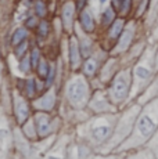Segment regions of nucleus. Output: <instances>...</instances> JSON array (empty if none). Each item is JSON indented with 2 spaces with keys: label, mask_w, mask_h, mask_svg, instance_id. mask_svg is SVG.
Here are the masks:
<instances>
[{
  "label": "nucleus",
  "mask_w": 158,
  "mask_h": 159,
  "mask_svg": "<svg viewBox=\"0 0 158 159\" xmlns=\"http://www.w3.org/2000/svg\"><path fill=\"white\" fill-rule=\"evenodd\" d=\"M86 4H87V0H77V6H75V10L81 13L82 10L86 8Z\"/></svg>",
  "instance_id": "obj_31"
},
{
  "label": "nucleus",
  "mask_w": 158,
  "mask_h": 159,
  "mask_svg": "<svg viewBox=\"0 0 158 159\" xmlns=\"http://www.w3.org/2000/svg\"><path fill=\"white\" fill-rule=\"evenodd\" d=\"M68 98L78 108L86 105L89 100V89L83 79H75L68 86Z\"/></svg>",
  "instance_id": "obj_6"
},
{
  "label": "nucleus",
  "mask_w": 158,
  "mask_h": 159,
  "mask_svg": "<svg viewBox=\"0 0 158 159\" xmlns=\"http://www.w3.org/2000/svg\"><path fill=\"white\" fill-rule=\"evenodd\" d=\"M35 13L38 17L40 18H44L47 14V7H46V3L43 0H36L35 3Z\"/></svg>",
  "instance_id": "obj_24"
},
{
  "label": "nucleus",
  "mask_w": 158,
  "mask_h": 159,
  "mask_svg": "<svg viewBox=\"0 0 158 159\" xmlns=\"http://www.w3.org/2000/svg\"><path fill=\"white\" fill-rule=\"evenodd\" d=\"M117 125V116L105 115L96 119L89 127V140L92 144L101 145L110 140L114 127Z\"/></svg>",
  "instance_id": "obj_5"
},
{
  "label": "nucleus",
  "mask_w": 158,
  "mask_h": 159,
  "mask_svg": "<svg viewBox=\"0 0 158 159\" xmlns=\"http://www.w3.org/2000/svg\"><path fill=\"white\" fill-rule=\"evenodd\" d=\"M97 68H99V62H97V60L96 58L89 57L86 60V62L83 64V73L86 76H93L96 73Z\"/></svg>",
  "instance_id": "obj_17"
},
{
  "label": "nucleus",
  "mask_w": 158,
  "mask_h": 159,
  "mask_svg": "<svg viewBox=\"0 0 158 159\" xmlns=\"http://www.w3.org/2000/svg\"><path fill=\"white\" fill-rule=\"evenodd\" d=\"M26 50H28V43H26V40H25V42H22V43L16 46V56L18 58H22L24 56H26Z\"/></svg>",
  "instance_id": "obj_26"
},
{
  "label": "nucleus",
  "mask_w": 158,
  "mask_h": 159,
  "mask_svg": "<svg viewBox=\"0 0 158 159\" xmlns=\"http://www.w3.org/2000/svg\"><path fill=\"white\" fill-rule=\"evenodd\" d=\"M136 28H137V25H136L135 21H130V22L126 24L122 33H121L119 39H118L117 46L114 47V53H118V54L123 53V51H126L128 48L130 47V44H132V42H133V38H135Z\"/></svg>",
  "instance_id": "obj_7"
},
{
  "label": "nucleus",
  "mask_w": 158,
  "mask_h": 159,
  "mask_svg": "<svg viewBox=\"0 0 158 159\" xmlns=\"http://www.w3.org/2000/svg\"><path fill=\"white\" fill-rule=\"evenodd\" d=\"M156 71H158V51L156 53Z\"/></svg>",
  "instance_id": "obj_32"
},
{
  "label": "nucleus",
  "mask_w": 158,
  "mask_h": 159,
  "mask_svg": "<svg viewBox=\"0 0 158 159\" xmlns=\"http://www.w3.org/2000/svg\"><path fill=\"white\" fill-rule=\"evenodd\" d=\"M36 71H38V75L40 76V78L46 79L47 73H49V71H50V65H49V62L46 60H42V58H40L38 66H36Z\"/></svg>",
  "instance_id": "obj_22"
},
{
  "label": "nucleus",
  "mask_w": 158,
  "mask_h": 159,
  "mask_svg": "<svg viewBox=\"0 0 158 159\" xmlns=\"http://www.w3.org/2000/svg\"><path fill=\"white\" fill-rule=\"evenodd\" d=\"M158 129V97L142 105L133 129L128 139L117 148L118 152L143 148Z\"/></svg>",
  "instance_id": "obj_1"
},
{
  "label": "nucleus",
  "mask_w": 158,
  "mask_h": 159,
  "mask_svg": "<svg viewBox=\"0 0 158 159\" xmlns=\"http://www.w3.org/2000/svg\"><path fill=\"white\" fill-rule=\"evenodd\" d=\"M79 24H81L82 29L86 33H93L96 29V21L87 8H85V10H82L79 13Z\"/></svg>",
  "instance_id": "obj_9"
},
{
  "label": "nucleus",
  "mask_w": 158,
  "mask_h": 159,
  "mask_svg": "<svg viewBox=\"0 0 158 159\" xmlns=\"http://www.w3.org/2000/svg\"><path fill=\"white\" fill-rule=\"evenodd\" d=\"M115 20H117V11L110 6V7H107L104 11H103L100 24H101V26H104V28H108Z\"/></svg>",
  "instance_id": "obj_14"
},
{
  "label": "nucleus",
  "mask_w": 158,
  "mask_h": 159,
  "mask_svg": "<svg viewBox=\"0 0 158 159\" xmlns=\"http://www.w3.org/2000/svg\"><path fill=\"white\" fill-rule=\"evenodd\" d=\"M74 4L72 3H67L63 8V22H64V26L67 29H69L72 26V17H74Z\"/></svg>",
  "instance_id": "obj_15"
},
{
  "label": "nucleus",
  "mask_w": 158,
  "mask_h": 159,
  "mask_svg": "<svg viewBox=\"0 0 158 159\" xmlns=\"http://www.w3.org/2000/svg\"><path fill=\"white\" fill-rule=\"evenodd\" d=\"M105 2H107V0H100V3H101V4H104Z\"/></svg>",
  "instance_id": "obj_34"
},
{
  "label": "nucleus",
  "mask_w": 158,
  "mask_h": 159,
  "mask_svg": "<svg viewBox=\"0 0 158 159\" xmlns=\"http://www.w3.org/2000/svg\"><path fill=\"white\" fill-rule=\"evenodd\" d=\"M33 93H35V82H33L32 79H28V80H26V96L32 97Z\"/></svg>",
  "instance_id": "obj_28"
},
{
  "label": "nucleus",
  "mask_w": 158,
  "mask_h": 159,
  "mask_svg": "<svg viewBox=\"0 0 158 159\" xmlns=\"http://www.w3.org/2000/svg\"><path fill=\"white\" fill-rule=\"evenodd\" d=\"M125 25H126V22H125V20H123L122 17L117 18V20H115L114 22L108 26L107 38L110 39L111 42H117L118 39H119V36H121V33H122L123 28H125Z\"/></svg>",
  "instance_id": "obj_10"
},
{
  "label": "nucleus",
  "mask_w": 158,
  "mask_h": 159,
  "mask_svg": "<svg viewBox=\"0 0 158 159\" xmlns=\"http://www.w3.org/2000/svg\"><path fill=\"white\" fill-rule=\"evenodd\" d=\"M36 30H38V36L42 39L47 38L49 32H50V24H49V21L43 20L40 21V22L38 24V26H36Z\"/></svg>",
  "instance_id": "obj_21"
},
{
  "label": "nucleus",
  "mask_w": 158,
  "mask_h": 159,
  "mask_svg": "<svg viewBox=\"0 0 158 159\" xmlns=\"http://www.w3.org/2000/svg\"><path fill=\"white\" fill-rule=\"evenodd\" d=\"M21 65H20V68H21V71L22 72H28L29 69H31V60H29L28 57H25L24 56L22 58H21Z\"/></svg>",
  "instance_id": "obj_27"
},
{
  "label": "nucleus",
  "mask_w": 158,
  "mask_h": 159,
  "mask_svg": "<svg viewBox=\"0 0 158 159\" xmlns=\"http://www.w3.org/2000/svg\"><path fill=\"white\" fill-rule=\"evenodd\" d=\"M49 159H63V157H56V155H54V157H50Z\"/></svg>",
  "instance_id": "obj_33"
},
{
  "label": "nucleus",
  "mask_w": 158,
  "mask_h": 159,
  "mask_svg": "<svg viewBox=\"0 0 158 159\" xmlns=\"http://www.w3.org/2000/svg\"><path fill=\"white\" fill-rule=\"evenodd\" d=\"M111 7L123 18L132 11L133 0H111Z\"/></svg>",
  "instance_id": "obj_11"
},
{
  "label": "nucleus",
  "mask_w": 158,
  "mask_h": 159,
  "mask_svg": "<svg viewBox=\"0 0 158 159\" xmlns=\"http://www.w3.org/2000/svg\"><path fill=\"white\" fill-rule=\"evenodd\" d=\"M156 71V54L153 50H147L143 53L137 64L132 68V89H130L129 100L140 96L147 90L148 84L151 83Z\"/></svg>",
  "instance_id": "obj_2"
},
{
  "label": "nucleus",
  "mask_w": 158,
  "mask_h": 159,
  "mask_svg": "<svg viewBox=\"0 0 158 159\" xmlns=\"http://www.w3.org/2000/svg\"><path fill=\"white\" fill-rule=\"evenodd\" d=\"M38 20H36V17H29L28 20H26V28H36L38 26Z\"/></svg>",
  "instance_id": "obj_30"
},
{
  "label": "nucleus",
  "mask_w": 158,
  "mask_h": 159,
  "mask_svg": "<svg viewBox=\"0 0 158 159\" xmlns=\"http://www.w3.org/2000/svg\"><path fill=\"white\" fill-rule=\"evenodd\" d=\"M147 15L150 17V20H148L150 24L157 18V15H158V0H150V6H148Z\"/></svg>",
  "instance_id": "obj_23"
},
{
  "label": "nucleus",
  "mask_w": 158,
  "mask_h": 159,
  "mask_svg": "<svg viewBox=\"0 0 158 159\" xmlns=\"http://www.w3.org/2000/svg\"><path fill=\"white\" fill-rule=\"evenodd\" d=\"M136 2H137V3H139V2H140V0H136Z\"/></svg>",
  "instance_id": "obj_35"
},
{
  "label": "nucleus",
  "mask_w": 158,
  "mask_h": 159,
  "mask_svg": "<svg viewBox=\"0 0 158 159\" xmlns=\"http://www.w3.org/2000/svg\"><path fill=\"white\" fill-rule=\"evenodd\" d=\"M29 60H31V68L36 69V66H38L39 61H40V53H39L38 48H33V50H32Z\"/></svg>",
  "instance_id": "obj_25"
},
{
  "label": "nucleus",
  "mask_w": 158,
  "mask_h": 159,
  "mask_svg": "<svg viewBox=\"0 0 158 159\" xmlns=\"http://www.w3.org/2000/svg\"><path fill=\"white\" fill-rule=\"evenodd\" d=\"M90 105H92V108L97 112H114L115 109H117V107L110 101L108 96L105 97L103 93H97L96 97L92 100Z\"/></svg>",
  "instance_id": "obj_8"
},
{
  "label": "nucleus",
  "mask_w": 158,
  "mask_h": 159,
  "mask_svg": "<svg viewBox=\"0 0 158 159\" xmlns=\"http://www.w3.org/2000/svg\"><path fill=\"white\" fill-rule=\"evenodd\" d=\"M26 38H28V32H26V29L25 28H18L16 32L13 33V36H11V44L17 46V44L22 43V42L26 40Z\"/></svg>",
  "instance_id": "obj_19"
},
{
  "label": "nucleus",
  "mask_w": 158,
  "mask_h": 159,
  "mask_svg": "<svg viewBox=\"0 0 158 159\" xmlns=\"http://www.w3.org/2000/svg\"><path fill=\"white\" fill-rule=\"evenodd\" d=\"M140 109H142V104L137 102L135 105H132L130 108H128L121 115V118L117 120V125H115L110 140L107 141V149H114V148L117 149L128 139V136L133 129V125H135V120L137 118Z\"/></svg>",
  "instance_id": "obj_3"
},
{
  "label": "nucleus",
  "mask_w": 158,
  "mask_h": 159,
  "mask_svg": "<svg viewBox=\"0 0 158 159\" xmlns=\"http://www.w3.org/2000/svg\"><path fill=\"white\" fill-rule=\"evenodd\" d=\"M144 147L150 149V151L153 152V155L156 157V159H158V129H157V131L153 134V137L148 140V143Z\"/></svg>",
  "instance_id": "obj_20"
},
{
  "label": "nucleus",
  "mask_w": 158,
  "mask_h": 159,
  "mask_svg": "<svg viewBox=\"0 0 158 159\" xmlns=\"http://www.w3.org/2000/svg\"><path fill=\"white\" fill-rule=\"evenodd\" d=\"M36 129L39 131V136L40 137H46L47 134L51 133V123L50 119L47 116L39 115L36 116Z\"/></svg>",
  "instance_id": "obj_12"
},
{
  "label": "nucleus",
  "mask_w": 158,
  "mask_h": 159,
  "mask_svg": "<svg viewBox=\"0 0 158 159\" xmlns=\"http://www.w3.org/2000/svg\"><path fill=\"white\" fill-rule=\"evenodd\" d=\"M16 111H17L18 122H20V123H22V122L26 119V116H28V107H26V104H25L24 100H17Z\"/></svg>",
  "instance_id": "obj_18"
},
{
  "label": "nucleus",
  "mask_w": 158,
  "mask_h": 159,
  "mask_svg": "<svg viewBox=\"0 0 158 159\" xmlns=\"http://www.w3.org/2000/svg\"><path fill=\"white\" fill-rule=\"evenodd\" d=\"M54 75H56V68H54V66H50V71H49L47 76H46V84H47V86H50V84L53 83Z\"/></svg>",
  "instance_id": "obj_29"
},
{
  "label": "nucleus",
  "mask_w": 158,
  "mask_h": 159,
  "mask_svg": "<svg viewBox=\"0 0 158 159\" xmlns=\"http://www.w3.org/2000/svg\"><path fill=\"white\" fill-rule=\"evenodd\" d=\"M125 159H156V157H154L153 152H151L148 148L143 147V148H139L135 154L128 155Z\"/></svg>",
  "instance_id": "obj_16"
},
{
  "label": "nucleus",
  "mask_w": 158,
  "mask_h": 159,
  "mask_svg": "<svg viewBox=\"0 0 158 159\" xmlns=\"http://www.w3.org/2000/svg\"><path fill=\"white\" fill-rule=\"evenodd\" d=\"M132 89V69H123L112 79L108 89V98L115 107L122 105L129 100Z\"/></svg>",
  "instance_id": "obj_4"
},
{
  "label": "nucleus",
  "mask_w": 158,
  "mask_h": 159,
  "mask_svg": "<svg viewBox=\"0 0 158 159\" xmlns=\"http://www.w3.org/2000/svg\"><path fill=\"white\" fill-rule=\"evenodd\" d=\"M81 48H79V44L77 40H71L69 43V61H71L72 68H77V66L81 64Z\"/></svg>",
  "instance_id": "obj_13"
}]
</instances>
